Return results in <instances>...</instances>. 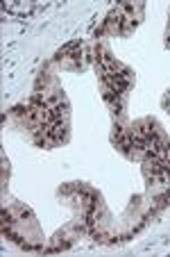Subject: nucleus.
<instances>
[{"label": "nucleus", "mask_w": 170, "mask_h": 257, "mask_svg": "<svg viewBox=\"0 0 170 257\" xmlns=\"http://www.w3.org/2000/svg\"><path fill=\"white\" fill-rule=\"evenodd\" d=\"M166 46L170 48V21H168V34H166Z\"/></svg>", "instance_id": "3"}, {"label": "nucleus", "mask_w": 170, "mask_h": 257, "mask_svg": "<svg viewBox=\"0 0 170 257\" xmlns=\"http://www.w3.org/2000/svg\"><path fill=\"white\" fill-rule=\"evenodd\" d=\"M143 19V3H122L109 12L102 28L98 30L100 37H130L132 30Z\"/></svg>", "instance_id": "1"}, {"label": "nucleus", "mask_w": 170, "mask_h": 257, "mask_svg": "<svg viewBox=\"0 0 170 257\" xmlns=\"http://www.w3.org/2000/svg\"><path fill=\"white\" fill-rule=\"evenodd\" d=\"M57 66L70 73H82L88 64L93 62V44H84V41H73L66 48H62L52 59Z\"/></svg>", "instance_id": "2"}]
</instances>
